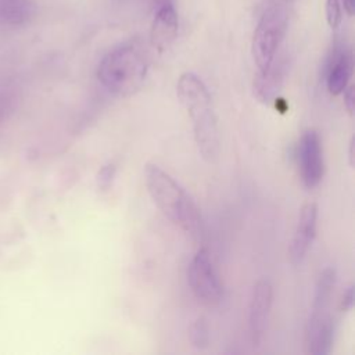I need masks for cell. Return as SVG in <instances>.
<instances>
[{"label":"cell","instance_id":"obj_1","mask_svg":"<svg viewBox=\"0 0 355 355\" xmlns=\"http://www.w3.org/2000/svg\"><path fill=\"white\" fill-rule=\"evenodd\" d=\"M176 94L191 119L194 141L201 157L208 162L215 161L219 154L218 121L205 83L196 73L184 72L178 79Z\"/></svg>","mask_w":355,"mask_h":355},{"label":"cell","instance_id":"obj_2","mask_svg":"<svg viewBox=\"0 0 355 355\" xmlns=\"http://www.w3.org/2000/svg\"><path fill=\"white\" fill-rule=\"evenodd\" d=\"M147 191L155 207L194 240L202 237V219L184 189L162 168L147 164L144 171Z\"/></svg>","mask_w":355,"mask_h":355},{"label":"cell","instance_id":"obj_3","mask_svg":"<svg viewBox=\"0 0 355 355\" xmlns=\"http://www.w3.org/2000/svg\"><path fill=\"white\" fill-rule=\"evenodd\" d=\"M148 72V62L140 47L121 44L108 51L97 67L100 85L116 97H128L141 89Z\"/></svg>","mask_w":355,"mask_h":355},{"label":"cell","instance_id":"obj_4","mask_svg":"<svg viewBox=\"0 0 355 355\" xmlns=\"http://www.w3.org/2000/svg\"><path fill=\"white\" fill-rule=\"evenodd\" d=\"M286 11L276 6H268L254 29L251 51L258 71H265L276 57L277 49L286 35Z\"/></svg>","mask_w":355,"mask_h":355},{"label":"cell","instance_id":"obj_5","mask_svg":"<svg viewBox=\"0 0 355 355\" xmlns=\"http://www.w3.org/2000/svg\"><path fill=\"white\" fill-rule=\"evenodd\" d=\"M187 280L198 301L205 305L220 302L223 295L222 283L207 248H200L193 257L187 270Z\"/></svg>","mask_w":355,"mask_h":355},{"label":"cell","instance_id":"obj_6","mask_svg":"<svg viewBox=\"0 0 355 355\" xmlns=\"http://www.w3.org/2000/svg\"><path fill=\"white\" fill-rule=\"evenodd\" d=\"M298 169L306 189L316 187L323 178V153L320 137L315 129L302 132L297 150Z\"/></svg>","mask_w":355,"mask_h":355},{"label":"cell","instance_id":"obj_7","mask_svg":"<svg viewBox=\"0 0 355 355\" xmlns=\"http://www.w3.org/2000/svg\"><path fill=\"white\" fill-rule=\"evenodd\" d=\"M272 304H273L272 283L266 277L259 279L252 288L250 309H248V329H250V336L254 345H259V343L265 337L269 318H270Z\"/></svg>","mask_w":355,"mask_h":355},{"label":"cell","instance_id":"obj_8","mask_svg":"<svg viewBox=\"0 0 355 355\" xmlns=\"http://www.w3.org/2000/svg\"><path fill=\"white\" fill-rule=\"evenodd\" d=\"M334 322L329 309H311L305 326V348L308 354L323 355L327 354L333 344Z\"/></svg>","mask_w":355,"mask_h":355},{"label":"cell","instance_id":"obj_9","mask_svg":"<svg viewBox=\"0 0 355 355\" xmlns=\"http://www.w3.org/2000/svg\"><path fill=\"white\" fill-rule=\"evenodd\" d=\"M318 226V205L315 202H306L298 215L294 236L290 244L288 255L293 265H300L306 257L315 236Z\"/></svg>","mask_w":355,"mask_h":355},{"label":"cell","instance_id":"obj_10","mask_svg":"<svg viewBox=\"0 0 355 355\" xmlns=\"http://www.w3.org/2000/svg\"><path fill=\"white\" fill-rule=\"evenodd\" d=\"M179 19L172 1H166L155 8V14L150 28V42L153 47L162 53L176 39Z\"/></svg>","mask_w":355,"mask_h":355},{"label":"cell","instance_id":"obj_11","mask_svg":"<svg viewBox=\"0 0 355 355\" xmlns=\"http://www.w3.org/2000/svg\"><path fill=\"white\" fill-rule=\"evenodd\" d=\"M284 76H286V62L284 60L277 61L276 57L265 71H258L252 83L254 96L258 98V101L263 104L273 101L282 89Z\"/></svg>","mask_w":355,"mask_h":355},{"label":"cell","instance_id":"obj_12","mask_svg":"<svg viewBox=\"0 0 355 355\" xmlns=\"http://www.w3.org/2000/svg\"><path fill=\"white\" fill-rule=\"evenodd\" d=\"M326 85L327 90L333 96H338L348 86L349 78L352 75V55L351 51L345 49H336L330 57L327 65Z\"/></svg>","mask_w":355,"mask_h":355},{"label":"cell","instance_id":"obj_13","mask_svg":"<svg viewBox=\"0 0 355 355\" xmlns=\"http://www.w3.org/2000/svg\"><path fill=\"white\" fill-rule=\"evenodd\" d=\"M33 12L31 0H0V24L3 25H22Z\"/></svg>","mask_w":355,"mask_h":355},{"label":"cell","instance_id":"obj_14","mask_svg":"<svg viewBox=\"0 0 355 355\" xmlns=\"http://www.w3.org/2000/svg\"><path fill=\"white\" fill-rule=\"evenodd\" d=\"M336 284V270L333 268H324L316 282L312 309H329L333 290Z\"/></svg>","mask_w":355,"mask_h":355},{"label":"cell","instance_id":"obj_15","mask_svg":"<svg viewBox=\"0 0 355 355\" xmlns=\"http://www.w3.org/2000/svg\"><path fill=\"white\" fill-rule=\"evenodd\" d=\"M189 340L190 343L200 349H204L209 344V330L204 318L196 319L189 327Z\"/></svg>","mask_w":355,"mask_h":355},{"label":"cell","instance_id":"obj_16","mask_svg":"<svg viewBox=\"0 0 355 355\" xmlns=\"http://www.w3.org/2000/svg\"><path fill=\"white\" fill-rule=\"evenodd\" d=\"M324 14L326 21L331 29H337L343 19V11H341V3L340 0H326L324 6Z\"/></svg>","mask_w":355,"mask_h":355},{"label":"cell","instance_id":"obj_17","mask_svg":"<svg viewBox=\"0 0 355 355\" xmlns=\"http://www.w3.org/2000/svg\"><path fill=\"white\" fill-rule=\"evenodd\" d=\"M115 171H116V166L112 162H108L101 166V169L97 173V187L100 190L105 191L111 187L114 176H115Z\"/></svg>","mask_w":355,"mask_h":355},{"label":"cell","instance_id":"obj_18","mask_svg":"<svg viewBox=\"0 0 355 355\" xmlns=\"http://www.w3.org/2000/svg\"><path fill=\"white\" fill-rule=\"evenodd\" d=\"M343 98H344V105L347 108V111L352 115L354 114V107H355V94H354V86L348 85L344 92L341 93Z\"/></svg>","mask_w":355,"mask_h":355},{"label":"cell","instance_id":"obj_19","mask_svg":"<svg viewBox=\"0 0 355 355\" xmlns=\"http://www.w3.org/2000/svg\"><path fill=\"white\" fill-rule=\"evenodd\" d=\"M354 298H355V295H354V287L349 286V287L345 290V293H344V295H343V300H341V311H343V312H348V311L352 309V306H354Z\"/></svg>","mask_w":355,"mask_h":355},{"label":"cell","instance_id":"obj_20","mask_svg":"<svg viewBox=\"0 0 355 355\" xmlns=\"http://www.w3.org/2000/svg\"><path fill=\"white\" fill-rule=\"evenodd\" d=\"M340 3L344 7V11L347 12V15L352 17L354 15V10H355V0H341Z\"/></svg>","mask_w":355,"mask_h":355},{"label":"cell","instance_id":"obj_21","mask_svg":"<svg viewBox=\"0 0 355 355\" xmlns=\"http://www.w3.org/2000/svg\"><path fill=\"white\" fill-rule=\"evenodd\" d=\"M348 162L349 166H354V137H351L348 143Z\"/></svg>","mask_w":355,"mask_h":355},{"label":"cell","instance_id":"obj_22","mask_svg":"<svg viewBox=\"0 0 355 355\" xmlns=\"http://www.w3.org/2000/svg\"><path fill=\"white\" fill-rule=\"evenodd\" d=\"M284 1H288V0H284Z\"/></svg>","mask_w":355,"mask_h":355}]
</instances>
